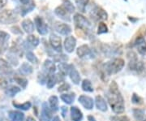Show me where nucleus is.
Returning <instances> with one entry per match:
<instances>
[{
    "mask_svg": "<svg viewBox=\"0 0 146 121\" xmlns=\"http://www.w3.org/2000/svg\"><path fill=\"white\" fill-rule=\"evenodd\" d=\"M107 101L111 106V109L116 114H121L125 111L123 98L119 90L118 84L113 81L110 85L109 90L106 93Z\"/></svg>",
    "mask_w": 146,
    "mask_h": 121,
    "instance_id": "f257e3e1",
    "label": "nucleus"
},
{
    "mask_svg": "<svg viewBox=\"0 0 146 121\" xmlns=\"http://www.w3.org/2000/svg\"><path fill=\"white\" fill-rule=\"evenodd\" d=\"M124 64H125V63H124L123 59L119 58L114 59L110 62H108L105 64V71L108 75L115 74L120 72L123 69V68L124 67Z\"/></svg>",
    "mask_w": 146,
    "mask_h": 121,
    "instance_id": "f03ea898",
    "label": "nucleus"
},
{
    "mask_svg": "<svg viewBox=\"0 0 146 121\" xmlns=\"http://www.w3.org/2000/svg\"><path fill=\"white\" fill-rule=\"evenodd\" d=\"M18 20L15 11L11 10H4L0 12V23L3 25H9L15 23Z\"/></svg>",
    "mask_w": 146,
    "mask_h": 121,
    "instance_id": "7ed1b4c3",
    "label": "nucleus"
},
{
    "mask_svg": "<svg viewBox=\"0 0 146 121\" xmlns=\"http://www.w3.org/2000/svg\"><path fill=\"white\" fill-rule=\"evenodd\" d=\"M74 22H75L76 27L80 29H81L83 31L90 30V28H91L90 22L82 15H80L79 13L76 14L74 16Z\"/></svg>",
    "mask_w": 146,
    "mask_h": 121,
    "instance_id": "20e7f679",
    "label": "nucleus"
},
{
    "mask_svg": "<svg viewBox=\"0 0 146 121\" xmlns=\"http://www.w3.org/2000/svg\"><path fill=\"white\" fill-rule=\"evenodd\" d=\"M13 74V70L11 65L3 59L0 58V76H9Z\"/></svg>",
    "mask_w": 146,
    "mask_h": 121,
    "instance_id": "39448f33",
    "label": "nucleus"
},
{
    "mask_svg": "<svg viewBox=\"0 0 146 121\" xmlns=\"http://www.w3.org/2000/svg\"><path fill=\"white\" fill-rule=\"evenodd\" d=\"M35 25L36 27V29L38 33L41 35H46L48 33V26L46 23L44 21V20L41 17H36L35 18Z\"/></svg>",
    "mask_w": 146,
    "mask_h": 121,
    "instance_id": "423d86ee",
    "label": "nucleus"
},
{
    "mask_svg": "<svg viewBox=\"0 0 146 121\" xmlns=\"http://www.w3.org/2000/svg\"><path fill=\"white\" fill-rule=\"evenodd\" d=\"M51 118H52V111L48 106L46 102H43L42 106L40 120L42 121H50Z\"/></svg>",
    "mask_w": 146,
    "mask_h": 121,
    "instance_id": "0eeeda50",
    "label": "nucleus"
},
{
    "mask_svg": "<svg viewBox=\"0 0 146 121\" xmlns=\"http://www.w3.org/2000/svg\"><path fill=\"white\" fill-rule=\"evenodd\" d=\"M78 101L80 102V103L87 110H91L94 107V100L92 98H90L89 96L80 95L79 97Z\"/></svg>",
    "mask_w": 146,
    "mask_h": 121,
    "instance_id": "6e6552de",
    "label": "nucleus"
},
{
    "mask_svg": "<svg viewBox=\"0 0 146 121\" xmlns=\"http://www.w3.org/2000/svg\"><path fill=\"white\" fill-rule=\"evenodd\" d=\"M50 43L52 48L58 52H61L62 51V44H61V38L55 35L51 34L50 37Z\"/></svg>",
    "mask_w": 146,
    "mask_h": 121,
    "instance_id": "1a4fd4ad",
    "label": "nucleus"
},
{
    "mask_svg": "<svg viewBox=\"0 0 146 121\" xmlns=\"http://www.w3.org/2000/svg\"><path fill=\"white\" fill-rule=\"evenodd\" d=\"M76 40L72 36H69L64 41V47L68 53L73 52L76 47Z\"/></svg>",
    "mask_w": 146,
    "mask_h": 121,
    "instance_id": "9d476101",
    "label": "nucleus"
},
{
    "mask_svg": "<svg viewBox=\"0 0 146 121\" xmlns=\"http://www.w3.org/2000/svg\"><path fill=\"white\" fill-rule=\"evenodd\" d=\"M55 30L59 33L62 35H68L71 32L72 29L67 24H63V23H56L54 25Z\"/></svg>",
    "mask_w": 146,
    "mask_h": 121,
    "instance_id": "9b49d317",
    "label": "nucleus"
},
{
    "mask_svg": "<svg viewBox=\"0 0 146 121\" xmlns=\"http://www.w3.org/2000/svg\"><path fill=\"white\" fill-rule=\"evenodd\" d=\"M10 38V35L3 31H0V54L3 53L7 49V42Z\"/></svg>",
    "mask_w": 146,
    "mask_h": 121,
    "instance_id": "f8f14e48",
    "label": "nucleus"
},
{
    "mask_svg": "<svg viewBox=\"0 0 146 121\" xmlns=\"http://www.w3.org/2000/svg\"><path fill=\"white\" fill-rule=\"evenodd\" d=\"M55 14L57 15L59 18L63 19L64 21H70V13L68 12L67 9L63 7V6H61V7H58L54 11Z\"/></svg>",
    "mask_w": 146,
    "mask_h": 121,
    "instance_id": "ddd939ff",
    "label": "nucleus"
},
{
    "mask_svg": "<svg viewBox=\"0 0 146 121\" xmlns=\"http://www.w3.org/2000/svg\"><path fill=\"white\" fill-rule=\"evenodd\" d=\"M135 46L141 55H145L146 53V41L142 37H138L135 42Z\"/></svg>",
    "mask_w": 146,
    "mask_h": 121,
    "instance_id": "4468645a",
    "label": "nucleus"
},
{
    "mask_svg": "<svg viewBox=\"0 0 146 121\" xmlns=\"http://www.w3.org/2000/svg\"><path fill=\"white\" fill-rule=\"evenodd\" d=\"M55 70H56L55 65H54V63H53L52 61H50L49 59H47V60L45 61V63L43 64V71L46 74H48V76L54 73Z\"/></svg>",
    "mask_w": 146,
    "mask_h": 121,
    "instance_id": "2eb2a0df",
    "label": "nucleus"
},
{
    "mask_svg": "<svg viewBox=\"0 0 146 121\" xmlns=\"http://www.w3.org/2000/svg\"><path fill=\"white\" fill-rule=\"evenodd\" d=\"M69 76H70V78L72 80V82L75 84H78L80 81V76L79 74L78 71L76 69V68L71 65L70 67V71H69Z\"/></svg>",
    "mask_w": 146,
    "mask_h": 121,
    "instance_id": "dca6fc26",
    "label": "nucleus"
},
{
    "mask_svg": "<svg viewBox=\"0 0 146 121\" xmlns=\"http://www.w3.org/2000/svg\"><path fill=\"white\" fill-rule=\"evenodd\" d=\"M71 118L72 121H81L83 119V114L76 106L71 107Z\"/></svg>",
    "mask_w": 146,
    "mask_h": 121,
    "instance_id": "f3484780",
    "label": "nucleus"
},
{
    "mask_svg": "<svg viewBox=\"0 0 146 121\" xmlns=\"http://www.w3.org/2000/svg\"><path fill=\"white\" fill-rule=\"evenodd\" d=\"M95 102H96V106L98 110L102 111H107L106 102L105 101V99L102 96H97L96 99H95Z\"/></svg>",
    "mask_w": 146,
    "mask_h": 121,
    "instance_id": "a211bd4d",
    "label": "nucleus"
},
{
    "mask_svg": "<svg viewBox=\"0 0 146 121\" xmlns=\"http://www.w3.org/2000/svg\"><path fill=\"white\" fill-rule=\"evenodd\" d=\"M8 116L11 121H23L25 119V115L21 111H9Z\"/></svg>",
    "mask_w": 146,
    "mask_h": 121,
    "instance_id": "6ab92c4d",
    "label": "nucleus"
},
{
    "mask_svg": "<svg viewBox=\"0 0 146 121\" xmlns=\"http://www.w3.org/2000/svg\"><path fill=\"white\" fill-rule=\"evenodd\" d=\"M22 28L27 33H32L34 31V25L29 19H26L22 22L21 24Z\"/></svg>",
    "mask_w": 146,
    "mask_h": 121,
    "instance_id": "aec40b11",
    "label": "nucleus"
},
{
    "mask_svg": "<svg viewBox=\"0 0 146 121\" xmlns=\"http://www.w3.org/2000/svg\"><path fill=\"white\" fill-rule=\"evenodd\" d=\"M19 72H21V75L23 76H27L30 75L33 72V67L29 63H24L21 64V68L19 69Z\"/></svg>",
    "mask_w": 146,
    "mask_h": 121,
    "instance_id": "412c9836",
    "label": "nucleus"
},
{
    "mask_svg": "<svg viewBox=\"0 0 146 121\" xmlns=\"http://www.w3.org/2000/svg\"><path fill=\"white\" fill-rule=\"evenodd\" d=\"M90 52H91V51L87 45H83L77 49V55L80 58H84V57L89 55Z\"/></svg>",
    "mask_w": 146,
    "mask_h": 121,
    "instance_id": "4be33fe9",
    "label": "nucleus"
},
{
    "mask_svg": "<svg viewBox=\"0 0 146 121\" xmlns=\"http://www.w3.org/2000/svg\"><path fill=\"white\" fill-rule=\"evenodd\" d=\"M21 89L15 85H11L9 87H7L5 90V94L8 97H14L16 94L21 92Z\"/></svg>",
    "mask_w": 146,
    "mask_h": 121,
    "instance_id": "5701e85b",
    "label": "nucleus"
},
{
    "mask_svg": "<svg viewBox=\"0 0 146 121\" xmlns=\"http://www.w3.org/2000/svg\"><path fill=\"white\" fill-rule=\"evenodd\" d=\"M49 103H50V109L53 111H57L58 110V99L56 96H51L49 98Z\"/></svg>",
    "mask_w": 146,
    "mask_h": 121,
    "instance_id": "b1692460",
    "label": "nucleus"
},
{
    "mask_svg": "<svg viewBox=\"0 0 146 121\" xmlns=\"http://www.w3.org/2000/svg\"><path fill=\"white\" fill-rule=\"evenodd\" d=\"M71 65H68L67 63H61L58 64V68H59V74L65 76L67 74L69 73Z\"/></svg>",
    "mask_w": 146,
    "mask_h": 121,
    "instance_id": "393cba45",
    "label": "nucleus"
},
{
    "mask_svg": "<svg viewBox=\"0 0 146 121\" xmlns=\"http://www.w3.org/2000/svg\"><path fill=\"white\" fill-rule=\"evenodd\" d=\"M12 105L15 106V108H17V109H20V110H23V111H28L30 107H31V102H26L25 103H17V102H12Z\"/></svg>",
    "mask_w": 146,
    "mask_h": 121,
    "instance_id": "a878e982",
    "label": "nucleus"
},
{
    "mask_svg": "<svg viewBox=\"0 0 146 121\" xmlns=\"http://www.w3.org/2000/svg\"><path fill=\"white\" fill-rule=\"evenodd\" d=\"M61 99L67 104H72L75 100V94H67L61 95Z\"/></svg>",
    "mask_w": 146,
    "mask_h": 121,
    "instance_id": "bb28decb",
    "label": "nucleus"
},
{
    "mask_svg": "<svg viewBox=\"0 0 146 121\" xmlns=\"http://www.w3.org/2000/svg\"><path fill=\"white\" fill-rule=\"evenodd\" d=\"M47 87L48 89H52L53 87L55 85L56 82H57V76L54 75V74H52V75H49L48 76V79H47Z\"/></svg>",
    "mask_w": 146,
    "mask_h": 121,
    "instance_id": "cd10ccee",
    "label": "nucleus"
},
{
    "mask_svg": "<svg viewBox=\"0 0 146 121\" xmlns=\"http://www.w3.org/2000/svg\"><path fill=\"white\" fill-rule=\"evenodd\" d=\"M82 90L85 92H93L94 89H93V86H92V83L89 80H84L83 82H82Z\"/></svg>",
    "mask_w": 146,
    "mask_h": 121,
    "instance_id": "c85d7f7f",
    "label": "nucleus"
},
{
    "mask_svg": "<svg viewBox=\"0 0 146 121\" xmlns=\"http://www.w3.org/2000/svg\"><path fill=\"white\" fill-rule=\"evenodd\" d=\"M133 115H134L135 119L137 120L142 121L145 119V112L141 109H134L133 110Z\"/></svg>",
    "mask_w": 146,
    "mask_h": 121,
    "instance_id": "c756f323",
    "label": "nucleus"
},
{
    "mask_svg": "<svg viewBox=\"0 0 146 121\" xmlns=\"http://www.w3.org/2000/svg\"><path fill=\"white\" fill-rule=\"evenodd\" d=\"M27 42H29V44L31 45L32 47H36V46H38V44H39V39L34 35H29L27 37Z\"/></svg>",
    "mask_w": 146,
    "mask_h": 121,
    "instance_id": "7c9ffc66",
    "label": "nucleus"
},
{
    "mask_svg": "<svg viewBox=\"0 0 146 121\" xmlns=\"http://www.w3.org/2000/svg\"><path fill=\"white\" fill-rule=\"evenodd\" d=\"M14 80L16 81L17 84H19L21 85L23 89H25L28 84V80L24 78V77H21V76H15L14 77Z\"/></svg>",
    "mask_w": 146,
    "mask_h": 121,
    "instance_id": "2f4dec72",
    "label": "nucleus"
},
{
    "mask_svg": "<svg viewBox=\"0 0 146 121\" xmlns=\"http://www.w3.org/2000/svg\"><path fill=\"white\" fill-rule=\"evenodd\" d=\"M7 59H8V60H9V62H10L11 64H13L14 66H17L18 65V59L16 57V54H15L14 52H12V51H10V53L7 55Z\"/></svg>",
    "mask_w": 146,
    "mask_h": 121,
    "instance_id": "473e14b6",
    "label": "nucleus"
},
{
    "mask_svg": "<svg viewBox=\"0 0 146 121\" xmlns=\"http://www.w3.org/2000/svg\"><path fill=\"white\" fill-rule=\"evenodd\" d=\"M63 6L67 9L69 13H72L75 11V7L69 0H63Z\"/></svg>",
    "mask_w": 146,
    "mask_h": 121,
    "instance_id": "72a5a7b5",
    "label": "nucleus"
},
{
    "mask_svg": "<svg viewBox=\"0 0 146 121\" xmlns=\"http://www.w3.org/2000/svg\"><path fill=\"white\" fill-rule=\"evenodd\" d=\"M26 58L27 59L32 63H37L38 62V60H37V58L36 57V55L33 54L31 51H29V52H27L26 54Z\"/></svg>",
    "mask_w": 146,
    "mask_h": 121,
    "instance_id": "f704fd0d",
    "label": "nucleus"
},
{
    "mask_svg": "<svg viewBox=\"0 0 146 121\" xmlns=\"http://www.w3.org/2000/svg\"><path fill=\"white\" fill-rule=\"evenodd\" d=\"M89 0H77L76 1V4L80 10L81 11H84L85 10V7L87 5V3H89Z\"/></svg>",
    "mask_w": 146,
    "mask_h": 121,
    "instance_id": "c9c22d12",
    "label": "nucleus"
},
{
    "mask_svg": "<svg viewBox=\"0 0 146 121\" xmlns=\"http://www.w3.org/2000/svg\"><path fill=\"white\" fill-rule=\"evenodd\" d=\"M108 31V28L106 25V24L104 23H100L99 26H98V34H102V33H106Z\"/></svg>",
    "mask_w": 146,
    "mask_h": 121,
    "instance_id": "e433bc0d",
    "label": "nucleus"
},
{
    "mask_svg": "<svg viewBox=\"0 0 146 121\" xmlns=\"http://www.w3.org/2000/svg\"><path fill=\"white\" fill-rule=\"evenodd\" d=\"M70 89V84L68 83H63V84H61L59 87H58V92H64V91H68Z\"/></svg>",
    "mask_w": 146,
    "mask_h": 121,
    "instance_id": "4c0bfd02",
    "label": "nucleus"
},
{
    "mask_svg": "<svg viewBox=\"0 0 146 121\" xmlns=\"http://www.w3.org/2000/svg\"><path fill=\"white\" fill-rule=\"evenodd\" d=\"M55 58V61L57 62H64V61H67L68 59V58L64 55H54V56Z\"/></svg>",
    "mask_w": 146,
    "mask_h": 121,
    "instance_id": "58836bf2",
    "label": "nucleus"
},
{
    "mask_svg": "<svg viewBox=\"0 0 146 121\" xmlns=\"http://www.w3.org/2000/svg\"><path fill=\"white\" fill-rule=\"evenodd\" d=\"M131 101H132V102L133 103H135V104H140L141 103V98L138 96V95H136V94H134L132 95V98H131Z\"/></svg>",
    "mask_w": 146,
    "mask_h": 121,
    "instance_id": "ea45409f",
    "label": "nucleus"
},
{
    "mask_svg": "<svg viewBox=\"0 0 146 121\" xmlns=\"http://www.w3.org/2000/svg\"><path fill=\"white\" fill-rule=\"evenodd\" d=\"M61 113H62V116H63V118H65L67 113H68V108H67L66 106H62V107H61Z\"/></svg>",
    "mask_w": 146,
    "mask_h": 121,
    "instance_id": "a19ab883",
    "label": "nucleus"
},
{
    "mask_svg": "<svg viewBox=\"0 0 146 121\" xmlns=\"http://www.w3.org/2000/svg\"><path fill=\"white\" fill-rule=\"evenodd\" d=\"M7 0H0V8L3 7L7 4Z\"/></svg>",
    "mask_w": 146,
    "mask_h": 121,
    "instance_id": "79ce46f5",
    "label": "nucleus"
},
{
    "mask_svg": "<svg viewBox=\"0 0 146 121\" xmlns=\"http://www.w3.org/2000/svg\"><path fill=\"white\" fill-rule=\"evenodd\" d=\"M20 2H21L23 5H28L29 3L30 0H20Z\"/></svg>",
    "mask_w": 146,
    "mask_h": 121,
    "instance_id": "37998d69",
    "label": "nucleus"
},
{
    "mask_svg": "<svg viewBox=\"0 0 146 121\" xmlns=\"http://www.w3.org/2000/svg\"><path fill=\"white\" fill-rule=\"evenodd\" d=\"M88 120H89V121H97L95 120V118H94V116H88Z\"/></svg>",
    "mask_w": 146,
    "mask_h": 121,
    "instance_id": "c03bdc74",
    "label": "nucleus"
},
{
    "mask_svg": "<svg viewBox=\"0 0 146 121\" xmlns=\"http://www.w3.org/2000/svg\"><path fill=\"white\" fill-rule=\"evenodd\" d=\"M26 121H36V120H35V119H34V118H33V117H31V116H29V117H28V118H27Z\"/></svg>",
    "mask_w": 146,
    "mask_h": 121,
    "instance_id": "a18cd8bd",
    "label": "nucleus"
},
{
    "mask_svg": "<svg viewBox=\"0 0 146 121\" xmlns=\"http://www.w3.org/2000/svg\"><path fill=\"white\" fill-rule=\"evenodd\" d=\"M52 121H60V120H59V117H58V116H55V117L53 119Z\"/></svg>",
    "mask_w": 146,
    "mask_h": 121,
    "instance_id": "49530a36",
    "label": "nucleus"
},
{
    "mask_svg": "<svg viewBox=\"0 0 146 121\" xmlns=\"http://www.w3.org/2000/svg\"><path fill=\"white\" fill-rule=\"evenodd\" d=\"M0 121H8L7 120H6V119H4V118H1L0 117Z\"/></svg>",
    "mask_w": 146,
    "mask_h": 121,
    "instance_id": "de8ad7c7",
    "label": "nucleus"
},
{
    "mask_svg": "<svg viewBox=\"0 0 146 121\" xmlns=\"http://www.w3.org/2000/svg\"><path fill=\"white\" fill-rule=\"evenodd\" d=\"M142 121H146V120H142Z\"/></svg>",
    "mask_w": 146,
    "mask_h": 121,
    "instance_id": "09e8293b",
    "label": "nucleus"
}]
</instances>
